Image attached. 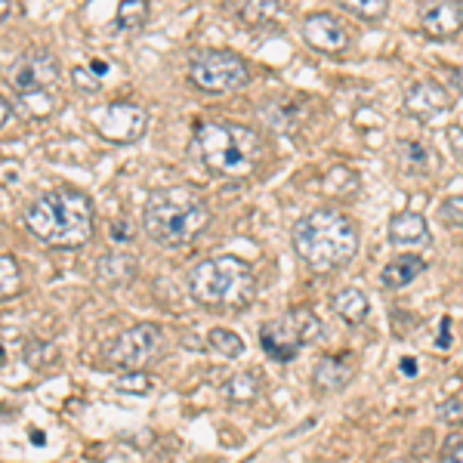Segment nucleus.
Returning <instances> with one entry per match:
<instances>
[{"mask_svg":"<svg viewBox=\"0 0 463 463\" xmlns=\"http://www.w3.org/2000/svg\"><path fill=\"white\" fill-rule=\"evenodd\" d=\"M25 229L50 248H83L93 238V205L77 188H56L22 207Z\"/></svg>","mask_w":463,"mask_h":463,"instance_id":"nucleus-1","label":"nucleus"},{"mask_svg":"<svg viewBox=\"0 0 463 463\" xmlns=\"http://www.w3.org/2000/svg\"><path fill=\"white\" fill-rule=\"evenodd\" d=\"M293 250L300 259L319 275L346 266L359 250V229L346 214L331 207H321L306 214L293 226Z\"/></svg>","mask_w":463,"mask_h":463,"instance_id":"nucleus-2","label":"nucleus"},{"mask_svg":"<svg viewBox=\"0 0 463 463\" xmlns=\"http://www.w3.org/2000/svg\"><path fill=\"white\" fill-rule=\"evenodd\" d=\"M210 223V207L192 186H170L152 192L145 201L143 226L164 248H182L195 241Z\"/></svg>","mask_w":463,"mask_h":463,"instance_id":"nucleus-3","label":"nucleus"},{"mask_svg":"<svg viewBox=\"0 0 463 463\" xmlns=\"http://www.w3.org/2000/svg\"><path fill=\"white\" fill-rule=\"evenodd\" d=\"M195 149H198L210 173L241 179L248 173H254L266 145L254 127L229 121H207L198 124V130H195Z\"/></svg>","mask_w":463,"mask_h":463,"instance_id":"nucleus-4","label":"nucleus"},{"mask_svg":"<svg viewBox=\"0 0 463 463\" xmlns=\"http://www.w3.org/2000/svg\"><path fill=\"white\" fill-rule=\"evenodd\" d=\"M188 293L201 306L244 309L257 293V275L238 257H210L188 272Z\"/></svg>","mask_w":463,"mask_h":463,"instance_id":"nucleus-5","label":"nucleus"},{"mask_svg":"<svg viewBox=\"0 0 463 463\" xmlns=\"http://www.w3.org/2000/svg\"><path fill=\"white\" fill-rule=\"evenodd\" d=\"M188 77L205 93H232V90H241L250 81V68L238 53L205 50L192 56Z\"/></svg>","mask_w":463,"mask_h":463,"instance_id":"nucleus-6","label":"nucleus"},{"mask_svg":"<svg viewBox=\"0 0 463 463\" xmlns=\"http://www.w3.org/2000/svg\"><path fill=\"white\" fill-rule=\"evenodd\" d=\"M96 133L109 143L130 145L136 139H143L145 127H149V111L139 102H109L102 109H93L90 115Z\"/></svg>","mask_w":463,"mask_h":463,"instance_id":"nucleus-7","label":"nucleus"},{"mask_svg":"<svg viewBox=\"0 0 463 463\" xmlns=\"http://www.w3.org/2000/svg\"><path fill=\"white\" fill-rule=\"evenodd\" d=\"M164 331L158 325H133L109 349V362L124 371H143L158 355Z\"/></svg>","mask_w":463,"mask_h":463,"instance_id":"nucleus-8","label":"nucleus"},{"mask_svg":"<svg viewBox=\"0 0 463 463\" xmlns=\"http://www.w3.org/2000/svg\"><path fill=\"white\" fill-rule=\"evenodd\" d=\"M56 81H59V62L50 50H28L10 68V83L19 96L44 93Z\"/></svg>","mask_w":463,"mask_h":463,"instance_id":"nucleus-9","label":"nucleus"},{"mask_svg":"<svg viewBox=\"0 0 463 463\" xmlns=\"http://www.w3.org/2000/svg\"><path fill=\"white\" fill-rule=\"evenodd\" d=\"M303 40L312 50L325 53V56H343L349 47V34L340 25V19L331 13H312L303 19Z\"/></svg>","mask_w":463,"mask_h":463,"instance_id":"nucleus-10","label":"nucleus"},{"mask_svg":"<svg viewBox=\"0 0 463 463\" xmlns=\"http://www.w3.org/2000/svg\"><path fill=\"white\" fill-rule=\"evenodd\" d=\"M420 25L430 38L448 40L463 28V4H424L420 6Z\"/></svg>","mask_w":463,"mask_h":463,"instance_id":"nucleus-11","label":"nucleus"},{"mask_svg":"<svg viewBox=\"0 0 463 463\" xmlns=\"http://www.w3.org/2000/svg\"><path fill=\"white\" fill-rule=\"evenodd\" d=\"M259 346H263L266 355H272L275 362H291V359H297L303 343L297 340V334L291 331V325L282 319V321H269V325L259 328Z\"/></svg>","mask_w":463,"mask_h":463,"instance_id":"nucleus-12","label":"nucleus"},{"mask_svg":"<svg viewBox=\"0 0 463 463\" xmlns=\"http://www.w3.org/2000/svg\"><path fill=\"white\" fill-rule=\"evenodd\" d=\"M405 105H408V111L420 118H430V115H439V111L451 109V100H448L445 87L436 81H417L408 87V93H405Z\"/></svg>","mask_w":463,"mask_h":463,"instance_id":"nucleus-13","label":"nucleus"},{"mask_svg":"<svg viewBox=\"0 0 463 463\" xmlns=\"http://www.w3.org/2000/svg\"><path fill=\"white\" fill-rule=\"evenodd\" d=\"M386 235H389V244L396 248H405V244H426L430 241V229H426V220L420 214H396L386 226Z\"/></svg>","mask_w":463,"mask_h":463,"instance_id":"nucleus-14","label":"nucleus"},{"mask_svg":"<svg viewBox=\"0 0 463 463\" xmlns=\"http://www.w3.org/2000/svg\"><path fill=\"white\" fill-rule=\"evenodd\" d=\"M349 380H353V368L346 362L334 359V355H325L312 371V383L319 392H340L346 389Z\"/></svg>","mask_w":463,"mask_h":463,"instance_id":"nucleus-15","label":"nucleus"},{"mask_svg":"<svg viewBox=\"0 0 463 463\" xmlns=\"http://www.w3.org/2000/svg\"><path fill=\"white\" fill-rule=\"evenodd\" d=\"M426 269V263L420 257H396L392 263L383 266L380 282L389 287V291H402V287L414 284V278H420Z\"/></svg>","mask_w":463,"mask_h":463,"instance_id":"nucleus-16","label":"nucleus"},{"mask_svg":"<svg viewBox=\"0 0 463 463\" xmlns=\"http://www.w3.org/2000/svg\"><path fill=\"white\" fill-rule=\"evenodd\" d=\"M133 275H136V259L121 254V250H118V254L102 257L100 263H96V278L109 287H124Z\"/></svg>","mask_w":463,"mask_h":463,"instance_id":"nucleus-17","label":"nucleus"},{"mask_svg":"<svg viewBox=\"0 0 463 463\" xmlns=\"http://www.w3.org/2000/svg\"><path fill=\"white\" fill-rule=\"evenodd\" d=\"M334 312L340 315L346 325L355 328L368 319L371 303H368V297H364V291H359V287H343V291L334 297Z\"/></svg>","mask_w":463,"mask_h":463,"instance_id":"nucleus-18","label":"nucleus"},{"mask_svg":"<svg viewBox=\"0 0 463 463\" xmlns=\"http://www.w3.org/2000/svg\"><path fill=\"white\" fill-rule=\"evenodd\" d=\"M284 321L291 325V331L297 334V340L303 343V346H309V343H315L321 336V319L312 312V309H293V312L284 315Z\"/></svg>","mask_w":463,"mask_h":463,"instance_id":"nucleus-19","label":"nucleus"},{"mask_svg":"<svg viewBox=\"0 0 463 463\" xmlns=\"http://www.w3.org/2000/svg\"><path fill=\"white\" fill-rule=\"evenodd\" d=\"M145 22H149V4L145 0H124L121 6H118L115 13V25L121 28V31H139Z\"/></svg>","mask_w":463,"mask_h":463,"instance_id":"nucleus-20","label":"nucleus"},{"mask_svg":"<svg viewBox=\"0 0 463 463\" xmlns=\"http://www.w3.org/2000/svg\"><path fill=\"white\" fill-rule=\"evenodd\" d=\"M223 396L229 398V402H254L259 396V380L254 371H248V374H232L226 386H223Z\"/></svg>","mask_w":463,"mask_h":463,"instance_id":"nucleus-21","label":"nucleus"},{"mask_svg":"<svg viewBox=\"0 0 463 463\" xmlns=\"http://www.w3.org/2000/svg\"><path fill=\"white\" fill-rule=\"evenodd\" d=\"M207 346L214 349V353H220V355H226V359H238V355L244 353V340L238 334H232L226 331V328H214V331L207 334Z\"/></svg>","mask_w":463,"mask_h":463,"instance_id":"nucleus-22","label":"nucleus"},{"mask_svg":"<svg viewBox=\"0 0 463 463\" xmlns=\"http://www.w3.org/2000/svg\"><path fill=\"white\" fill-rule=\"evenodd\" d=\"M343 10L349 16L362 19V22H380V19L389 13V4L386 0H343Z\"/></svg>","mask_w":463,"mask_h":463,"instance_id":"nucleus-23","label":"nucleus"},{"mask_svg":"<svg viewBox=\"0 0 463 463\" xmlns=\"http://www.w3.org/2000/svg\"><path fill=\"white\" fill-rule=\"evenodd\" d=\"M22 287V269L13 257L0 254V300H10Z\"/></svg>","mask_w":463,"mask_h":463,"instance_id":"nucleus-24","label":"nucleus"},{"mask_svg":"<svg viewBox=\"0 0 463 463\" xmlns=\"http://www.w3.org/2000/svg\"><path fill=\"white\" fill-rule=\"evenodd\" d=\"M282 10V6L275 4V0H250V4H244L241 10H238V16H241V22L244 25H263V22H269L275 13Z\"/></svg>","mask_w":463,"mask_h":463,"instance_id":"nucleus-25","label":"nucleus"},{"mask_svg":"<svg viewBox=\"0 0 463 463\" xmlns=\"http://www.w3.org/2000/svg\"><path fill=\"white\" fill-rule=\"evenodd\" d=\"M25 362L40 371V368H50V364L59 362V353H56L53 343L34 340V343H28V349H25Z\"/></svg>","mask_w":463,"mask_h":463,"instance_id":"nucleus-26","label":"nucleus"},{"mask_svg":"<svg viewBox=\"0 0 463 463\" xmlns=\"http://www.w3.org/2000/svg\"><path fill=\"white\" fill-rule=\"evenodd\" d=\"M19 102H22L28 118H47L53 111V96L47 93V90H44V93H25Z\"/></svg>","mask_w":463,"mask_h":463,"instance_id":"nucleus-27","label":"nucleus"},{"mask_svg":"<svg viewBox=\"0 0 463 463\" xmlns=\"http://www.w3.org/2000/svg\"><path fill=\"white\" fill-rule=\"evenodd\" d=\"M154 386V380L149 374H127V377H118L115 380V389L118 392H130V396H143Z\"/></svg>","mask_w":463,"mask_h":463,"instance_id":"nucleus-28","label":"nucleus"},{"mask_svg":"<svg viewBox=\"0 0 463 463\" xmlns=\"http://www.w3.org/2000/svg\"><path fill=\"white\" fill-rule=\"evenodd\" d=\"M72 83L77 90H81V93H100V77H96L93 72H90V68H72Z\"/></svg>","mask_w":463,"mask_h":463,"instance_id":"nucleus-29","label":"nucleus"},{"mask_svg":"<svg viewBox=\"0 0 463 463\" xmlns=\"http://www.w3.org/2000/svg\"><path fill=\"white\" fill-rule=\"evenodd\" d=\"M441 220L448 223V226H463V195H454V198H448L445 205H441Z\"/></svg>","mask_w":463,"mask_h":463,"instance_id":"nucleus-30","label":"nucleus"},{"mask_svg":"<svg viewBox=\"0 0 463 463\" xmlns=\"http://www.w3.org/2000/svg\"><path fill=\"white\" fill-rule=\"evenodd\" d=\"M398 149H402L405 158L414 164V170H424V164H426V149H424V145H420V143H402Z\"/></svg>","mask_w":463,"mask_h":463,"instance_id":"nucleus-31","label":"nucleus"},{"mask_svg":"<svg viewBox=\"0 0 463 463\" xmlns=\"http://www.w3.org/2000/svg\"><path fill=\"white\" fill-rule=\"evenodd\" d=\"M439 417L445 420V424H460V420H463V402H458V398H454V402L441 405Z\"/></svg>","mask_w":463,"mask_h":463,"instance_id":"nucleus-32","label":"nucleus"},{"mask_svg":"<svg viewBox=\"0 0 463 463\" xmlns=\"http://www.w3.org/2000/svg\"><path fill=\"white\" fill-rule=\"evenodd\" d=\"M445 136H448V145H451V152L463 161V124H454V127H448Z\"/></svg>","mask_w":463,"mask_h":463,"instance_id":"nucleus-33","label":"nucleus"},{"mask_svg":"<svg viewBox=\"0 0 463 463\" xmlns=\"http://www.w3.org/2000/svg\"><path fill=\"white\" fill-rule=\"evenodd\" d=\"M111 238H115V241H130V238H133V229H130V223H111Z\"/></svg>","mask_w":463,"mask_h":463,"instance_id":"nucleus-34","label":"nucleus"},{"mask_svg":"<svg viewBox=\"0 0 463 463\" xmlns=\"http://www.w3.org/2000/svg\"><path fill=\"white\" fill-rule=\"evenodd\" d=\"M451 346V321H441V336H439V349H448Z\"/></svg>","mask_w":463,"mask_h":463,"instance_id":"nucleus-35","label":"nucleus"},{"mask_svg":"<svg viewBox=\"0 0 463 463\" xmlns=\"http://www.w3.org/2000/svg\"><path fill=\"white\" fill-rule=\"evenodd\" d=\"M441 463H463V445L460 448H448Z\"/></svg>","mask_w":463,"mask_h":463,"instance_id":"nucleus-36","label":"nucleus"},{"mask_svg":"<svg viewBox=\"0 0 463 463\" xmlns=\"http://www.w3.org/2000/svg\"><path fill=\"white\" fill-rule=\"evenodd\" d=\"M448 74H451V83H454V87H458L460 93H463V68H451Z\"/></svg>","mask_w":463,"mask_h":463,"instance_id":"nucleus-37","label":"nucleus"},{"mask_svg":"<svg viewBox=\"0 0 463 463\" xmlns=\"http://www.w3.org/2000/svg\"><path fill=\"white\" fill-rule=\"evenodd\" d=\"M10 115H13L10 102H4V100H0V127H4V124L10 121Z\"/></svg>","mask_w":463,"mask_h":463,"instance_id":"nucleus-38","label":"nucleus"},{"mask_svg":"<svg viewBox=\"0 0 463 463\" xmlns=\"http://www.w3.org/2000/svg\"><path fill=\"white\" fill-rule=\"evenodd\" d=\"M402 371L408 377H417V362H411V359H402Z\"/></svg>","mask_w":463,"mask_h":463,"instance_id":"nucleus-39","label":"nucleus"},{"mask_svg":"<svg viewBox=\"0 0 463 463\" xmlns=\"http://www.w3.org/2000/svg\"><path fill=\"white\" fill-rule=\"evenodd\" d=\"M90 72H93V74H105V72H109V66H105L102 59H93V66H90Z\"/></svg>","mask_w":463,"mask_h":463,"instance_id":"nucleus-40","label":"nucleus"},{"mask_svg":"<svg viewBox=\"0 0 463 463\" xmlns=\"http://www.w3.org/2000/svg\"><path fill=\"white\" fill-rule=\"evenodd\" d=\"M10 10H13V4H10V0H0V19H6V16H10Z\"/></svg>","mask_w":463,"mask_h":463,"instance_id":"nucleus-41","label":"nucleus"},{"mask_svg":"<svg viewBox=\"0 0 463 463\" xmlns=\"http://www.w3.org/2000/svg\"><path fill=\"white\" fill-rule=\"evenodd\" d=\"M4 362H6V353H4V346H0V368H4Z\"/></svg>","mask_w":463,"mask_h":463,"instance_id":"nucleus-42","label":"nucleus"}]
</instances>
